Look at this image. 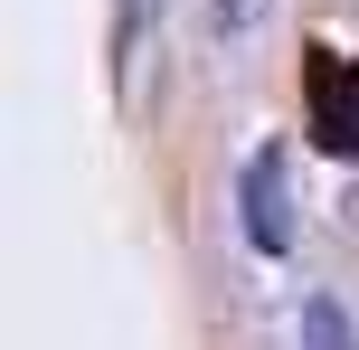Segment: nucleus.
Segmentation results:
<instances>
[{
  "label": "nucleus",
  "instance_id": "nucleus-2",
  "mask_svg": "<svg viewBox=\"0 0 359 350\" xmlns=\"http://www.w3.org/2000/svg\"><path fill=\"white\" fill-rule=\"evenodd\" d=\"M246 237L265 256H284V161L274 152H255V170H246Z\"/></svg>",
  "mask_w": 359,
  "mask_h": 350
},
{
  "label": "nucleus",
  "instance_id": "nucleus-1",
  "mask_svg": "<svg viewBox=\"0 0 359 350\" xmlns=\"http://www.w3.org/2000/svg\"><path fill=\"white\" fill-rule=\"evenodd\" d=\"M303 114H312V142L331 161H359V57L303 48Z\"/></svg>",
  "mask_w": 359,
  "mask_h": 350
}]
</instances>
